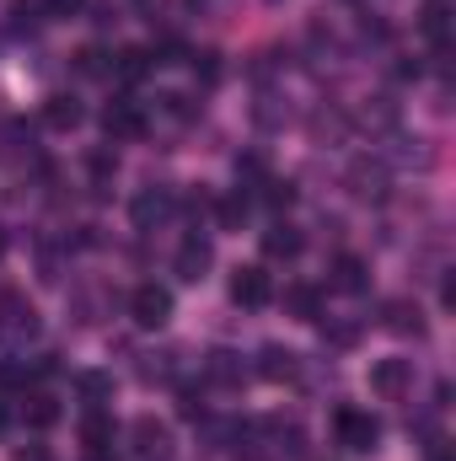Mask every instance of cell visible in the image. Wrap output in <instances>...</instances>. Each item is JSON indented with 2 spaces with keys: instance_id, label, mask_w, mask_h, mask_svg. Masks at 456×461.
<instances>
[{
  "instance_id": "cell-1",
  "label": "cell",
  "mask_w": 456,
  "mask_h": 461,
  "mask_svg": "<svg viewBox=\"0 0 456 461\" xmlns=\"http://www.w3.org/2000/svg\"><path fill=\"white\" fill-rule=\"evenodd\" d=\"M333 435H339V446H349V451H376L382 424H376L371 414H360V408H339V414H333Z\"/></svg>"
},
{
  "instance_id": "cell-2",
  "label": "cell",
  "mask_w": 456,
  "mask_h": 461,
  "mask_svg": "<svg viewBox=\"0 0 456 461\" xmlns=\"http://www.w3.org/2000/svg\"><path fill=\"white\" fill-rule=\"evenodd\" d=\"M32 333H38V312L16 290H0V344H27Z\"/></svg>"
},
{
  "instance_id": "cell-3",
  "label": "cell",
  "mask_w": 456,
  "mask_h": 461,
  "mask_svg": "<svg viewBox=\"0 0 456 461\" xmlns=\"http://www.w3.org/2000/svg\"><path fill=\"white\" fill-rule=\"evenodd\" d=\"M371 392L387 397V403L409 397L414 392V360H376L371 365Z\"/></svg>"
},
{
  "instance_id": "cell-4",
  "label": "cell",
  "mask_w": 456,
  "mask_h": 461,
  "mask_svg": "<svg viewBox=\"0 0 456 461\" xmlns=\"http://www.w3.org/2000/svg\"><path fill=\"white\" fill-rule=\"evenodd\" d=\"M129 317H134L140 328H161V322L172 317V295H167L161 285H140V290L129 295Z\"/></svg>"
},
{
  "instance_id": "cell-5",
  "label": "cell",
  "mask_w": 456,
  "mask_h": 461,
  "mask_svg": "<svg viewBox=\"0 0 456 461\" xmlns=\"http://www.w3.org/2000/svg\"><path fill=\"white\" fill-rule=\"evenodd\" d=\"M231 301L237 306H269L274 301V279L263 274V269H237V279H231Z\"/></svg>"
},
{
  "instance_id": "cell-6",
  "label": "cell",
  "mask_w": 456,
  "mask_h": 461,
  "mask_svg": "<svg viewBox=\"0 0 456 461\" xmlns=\"http://www.w3.org/2000/svg\"><path fill=\"white\" fill-rule=\"evenodd\" d=\"M129 435H134L140 461H172V435H167V424H156V419H134Z\"/></svg>"
},
{
  "instance_id": "cell-7",
  "label": "cell",
  "mask_w": 456,
  "mask_h": 461,
  "mask_svg": "<svg viewBox=\"0 0 456 461\" xmlns=\"http://www.w3.org/2000/svg\"><path fill=\"white\" fill-rule=\"evenodd\" d=\"M210 263H215V252H210V242H204V236H188V242L177 247V263H172V269H177V279H188V285H199Z\"/></svg>"
},
{
  "instance_id": "cell-8",
  "label": "cell",
  "mask_w": 456,
  "mask_h": 461,
  "mask_svg": "<svg viewBox=\"0 0 456 461\" xmlns=\"http://www.w3.org/2000/svg\"><path fill=\"white\" fill-rule=\"evenodd\" d=\"M102 129H108L113 140H140V134H145V113H140L134 102H113V107L102 113Z\"/></svg>"
},
{
  "instance_id": "cell-9",
  "label": "cell",
  "mask_w": 456,
  "mask_h": 461,
  "mask_svg": "<svg viewBox=\"0 0 456 461\" xmlns=\"http://www.w3.org/2000/svg\"><path fill=\"white\" fill-rule=\"evenodd\" d=\"M167 215H172V199H167V193H140V199H134V226H140V231L161 226Z\"/></svg>"
},
{
  "instance_id": "cell-10",
  "label": "cell",
  "mask_w": 456,
  "mask_h": 461,
  "mask_svg": "<svg viewBox=\"0 0 456 461\" xmlns=\"http://www.w3.org/2000/svg\"><path fill=\"white\" fill-rule=\"evenodd\" d=\"M296 360H301L296 349H280V344H269V349H263V365H258V371H263L269 381H290V376L301 371Z\"/></svg>"
},
{
  "instance_id": "cell-11",
  "label": "cell",
  "mask_w": 456,
  "mask_h": 461,
  "mask_svg": "<svg viewBox=\"0 0 456 461\" xmlns=\"http://www.w3.org/2000/svg\"><path fill=\"white\" fill-rule=\"evenodd\" d=\"M43 124H48V129H75V124H81V102H75V97H65V91H59V97H48Z\"/></svg>"
},
{
  "instance_id": "cell-12",
  "label": "cell",
  "mask_w": 456,
  "mask_h": 461,
  "mask_svg": "<svg viewBox=\"0 0 456 461\" xmlns=\"http://www.w3.org/2000/svg\"><path fill=\"white\" fill-rule=\"evenodd\" d=\"M333 290H344V295H360V290H366V263L344 252V258L333 263Z\"/></svg>"
},
{
  "instance_id": "cell-13",
  "label": "cell",
  "mask_w": 456,
  "mask_h": 461,
  "mask_svg": "<svg viewBox=\"0 0 456 461\" xmlns=\"http://www.w3.org/2000/svg\"><path fill=\"white\" fill-rule=\"evenodd\" d=\"M204 371H210V381H220V387H242V376H247V365H242L237 354H226V349H220V354H210V360H204Z\"/></svg>"
},
{
  "instance_id": "cell-14",
  "label": "cell",
  "mask_w": 456,
  "mask_h": 461,
  "mask_svg": "<svg viewBox=\"0 0 456 461\" xmlns=\"http://www.w3.org/2000/svg\"><path fill=\"white\" fill-rule=\"evenodd\" d=\"M301 247H306V242H301L296 226H274V231L263 236V252H269V258H296Z\"/></svg>"
},
{
  "instance_id": "cell-15",
  "label": "cell",
  "mask_w": 456,
  "mask_h": 461,
  "mask_svg": "<svg viewBox=\"0 0 456 461\" xmlns=\"http://www.w3.org/2000/svg\"><path fill=\"white\" fill-rule=\"evenodd\" d=\"M349 183H355V193H360V199H371V193L382 199V193H387V172H382V166H371V161H360V166L349 172Z\"/></svg>"
},
{
  "instance_id": "cell-16",
  "label": "cell",
  "mask_w": 456,
  "mask_h": 461,
  "mask_svg": "<svg viewBox=\"0 0 456 461\" xmlns=\"http://www.w3.org/2000/svg\"><path fill=\"white\" fill-rule=\"evenodd\" d=\"M387 328H392V333H414V338H419V333H425V317H419V306L392 301V306H387Z\"/></svg>"
},
{
  "instance_id": "cell-17",
  "label": "cell",
  "mask_w": 456,
  "mask_h": 461,
  "mask_svg": "<svg viewBox=\"0 0 456 461\" xmlns=\"http://www.w3.org/2000/svg\"><path fill=\"white\" fill-rule=\"evenodd\" d=\"M145 70H151V54H145V48H124V54L113 59V75H118V81H140Z\"/></svg>"
},
{
  "instance_id": "cell-18",
  "label": "cell",
  "mask_w": 456,
  "mask_h": 461,
  "mask_svg": "<svg viewBox=\"0 0 456 461\" xmlns=\"http://www.w3.org/2000/svg\"><path fill=\"white\" fill-rule=\"evenodd\" d=\"M81 440H86L91 451H108V446H113V419H102V414H91V419L81 424Z\"/></svg>"
},
{
  "instance_id": "cell-19",
  "label": "cell",
  "mask_w": 456,
  "mask_h": 461,
  "mask_svg": "<svg viewBox=\"0 0 456 461\" xmlns=\"http://www.w3.org/2000/svg\"><path fill=\"white\" fill-rule=\"evenodd\" d=\"M22 414H27V424H32V430H48V424L59 419V403H54V397H32Z\"/></svg>"
},
{
  "instance_id": "cell-20",
  "label": "cell",
  "mask_w": 456,
  "mask_h": 461,
  "mask_svg": "<svg viewBox=\"0 0 456 461\" xmlns=\"http://www.w3.org/2000/svg\"><path fill=\"white\" fill-rule=\"evenodd\" d=\"M75 70H81V75H113V59H108L102 48H81V54H75Z\"/></svg>"
},
{
  "instance_id": "cell-21",
  "label": "cell",
  "mask_w": 456,
  "mask_h": 461,
  "mask_svg": "<svg viewBox=\"0 0 456 461\" xmlns=\"http://www.w3.org/2000/svg\"><path fill=\"white\" fill-rule=\"evenodd\" d=\"M75 387H81V397H91V403H97V397H108V392H113V376H102V371H86Z\"/></svg>"
},
{
  "instance_id": "cell-22",
  "label": "cell",
  "mask_w": 456,
  "mask_h": 461,
  "mask_svg": "<svg viewBox=\"0 0 456 461\" xmlns=\"http://www.w3.org/2000/svg\"><path fill=\"white\" fill-rule=\"evenodd\" d=\"M242 220H247V199H242V193H231V199L220 204V226H226V231H237Z\"/></svg>"
},
{
  "instance_id": "cell-23",
  "label": "cell",
  "mask_w": 456,
  "mask_h": 461,
  "mask_svg": "<svg viewBox=\"0 0 456 461\" xmlns=\"http://www.w3.org/2000/svg\"><path fill=\"white\" fill-rule=\"evenodd\" d=\"M43 0H11V27H38Z\"/></svg>"
},
{
  "instance_id": "cell-24",
  "label": "cell",
  "mask_w": 456,
  "mask_h": 461,
  "mask_svg": "<svg viewBox=\"0 0 456 461\" xmlns=\"http://www.w3.org/2000/svg\"><path fill=\"white\" fill-rule=\"evenodd\" d=\"M194 75H204V81L215 86V81H220V54H210V48H204V54H194Z\"/></svg>"
},
{
  "instance_id": "cell-25",
  "label": "cell",
  "mask_w": 456,
  "mask_h": 461,
  "mask_svg": "<svg viewBox=\"0 0 456 461\" xmlns=\"http://www.w3.org/2000/svg\"><path fill=\"white\" fill-rule=\"evenodd\" d=\"M290 306H296V312H301V317L312 322V317H317V290H306V285H296V290H290Z\"/></svg>"
},
{
  "instance_id": "cell-26",
  "label": "cell",
  "mask_w": 456,
  "mask_h": 461,
  "mask_svg": "<svg viewBox=\"0 0 456 461\" xmlns=\"http://www.w3.org/2000/svg\"><path fill=\"white\" fill-rule=\"evenodd\" d=\"M81 5H86V0H43V11H48V16H59V21H65V16H75Z\"/></svg>"
},
{
  "instance_id": "cell-27",
  "label": "cell",
  "mask_w": 456,
  "mask_h": 461,
  "mask_svg": "<svg viewBox=\"0 0 456 461\" xmlns=\"http://www.w3.org/2000/svg\"><path fill=\"white\" fill-rule=\"evenodd\" d=\"M167 102V113H177V118H194L199 107H194V97H161Z\"/></svg>"
},
{
  "instance_id": "cell-28",
  "label": "cell",
  "mask_w": 456,
  "mask_h": 461,
  "mask_svg": "<svg viewBox=\"0 0 456 461\" xmlns=\"http://www.w3.org/2000/svg\"><path fill=\"white\" fill-rule=\"evenodd\" d=\"M263 188H269V204H290V199H296L290 183H263Z\"/></svg>"
},
{
  "instance_id": "cell-29",
  "label": "cell",
  "mask_w": 456,
  "mask_h": 461,
  "mask_svg": "<svg viewBox=\"0 0 456 461\" xmlns=\"http://www.w3.org/2000/svg\"><path fill=\"white\" fill-rule=\"evenodd\" d=\"M16 461H54V457H48L43 446H27V451H22V457H16Z\"/></svg>"
},
{
  "instance_id": "cell-30",
  "label": "cell",
  "mask_w": 456,
  "mask_h": 461,
  "mask_svg": "<svg viewBox=\"0 0 456 461\" xmlns=\"http://www.w3.org/2000/svg\"><path fill=\"white\" fill-rule=\"evenodd\" d=\"M430 461H452V451H446V440H435V446H430Z\"/></svg>"
},
{
  "instance_id": "cell-31",
  "label": "cell",
  "mask_w": 456,
  "mask_h": 461,
  "mask_svg": "<svg viewBox=\"0 0 456 461\" xmlns=\"http://www.w3.org/2000/svg\"><path fill=\"white\" fill-rule=\"evenodd\" d=\"M86 461H113V457H108V451H91V457H86Z\"/></svg>"
},
{
  "instance_id": "cell-32",
  "label": "cell",
  "mask_w": 456,
  "mask_h": 461,
  "mask_svg": "<svg viewBox=\"0 0 456 461\" xmlns=\"http://www.w3.org/2000/svg\"><path fill=\"white\" fill-rule=\"evenodd\" d=\"M0 430H5V408H0Z\"/></svg>"
},
{
  "instance_id": "cell-33",
  "label": "cell",
  "mask_w": 456,
  "mask_h": 461,
  "mask_svg": "<svg viewBox=\"0 0 456 461\" xmlns=\"http://www.w3.org/2000/svg\"><path fill=\"white\" fill-rule=\"evenodd\" d=\"M0 252H5V231H0Z\"/></svg>"
}]
</instances>
